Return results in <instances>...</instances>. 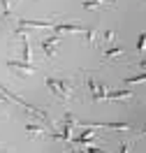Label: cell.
Here are the masks:
<instances>
[{"instance_id": "cell-1", "label": "cell", "mask_w": 146, "mask_h": 153, "mask_svg": "<svg viewBox=\"0 0 146 153\" xmlns=\"http://www.w3.org/2000/svg\"><path fill=\"white\" fill-rule=\"evenodd\" d=\"M47 88L53 93V95H58L60 100H67L70 93H72V84L65 81V79H51V76H49L47 79Z\"/></svg>"}, {"instance_id": "cell-2", "label": "cell", "mask_w": 146, "mask_h": 153, "mask_svg": "<svg viewBox=\"0 0 146 153\" xmlns=\"http://www.w3.org/2000/svg\"><path fill=\"white\" fill-rule=\"evenodd\" d=\"M58 42H60L58 35H51V37H44V39H42V51H44V56H47V58H56Z\"/></svg>"}, {"instance_id": "cell-3", "label": "cell", "mask_w": 146, "mask_h": 153, "mask_svg": "<svg viewBox=\"0 0 146 153\" xmlns=\"http://www.w3.org/2000/svg\"><path fill=\"white\" fill-rule=\"evenodd\" d=\"M7 67H10V70H16L19 74H33V72H35V65H33V63H26V60H7Z\"/></svg>"}, {"instance_id": "cell-4", "label": "cell", "mask_w": 146, "mask_h": 153, "mask_svg": "<svg viewBox=\"0 0 146 153\" xmlns=\"http://www.w3.org/2000/svg\"><path fill=\"white\" fill-rule=\"evenodd\" d=\"M84 128H86V130L74 137V142H77V144H88V142H93V139H95V132H93L95 128H90V125H84Z\"/></svg>"}, {"instance_id": "cell-5", "label": "cell", "mask_w": 146, "mask_h": 153, "mask_svg": "<svg viewBox=\"0 0 146 153\" xmlns=\"http://www.w3.org/2000/svg\"><path fill=\"white\" fill-rule=\"evenodd\" d=\"M132 91H109L107 95H104V100H132Z\"/></svg>"}, {"instance_id": "cell-6", "label": "cell", "mask_w": 146, "mask_h": 153, "mask_svg": "<svg viewBox=\"0 0 146 153\" xmlns=\"http://www.w3.org/2000/svg\"><path fill=\"white\" fill-rule=\"evenodd\" d=\"M56 33H84L81 26H74V23H53Z\"/></svg>"}, {"instance_id": "cell-7", "label": "cell", "mask_w": 146, "mask_h": 153, "mask_svg": "<svg viewBox=\"0 0 146 153\" xmlns=\"http://www.w3.org/2000/svg\"><path fill=\"white\" fill-rule=\"evenodd\" d=\"M26 132H28L30 137H39V134H42V137H49V132H44L42 128H37V125H33V123L26 125Z\"/></svg>"}, {"instance_id": "cell-8", "label": "cell", "mask_w": 146, "mask_h": 153, "mask_svg": "<svg viewBox=\"0 0 146 153\" xmlns=\"http://www.w3.org/2000/svg\"><path fill=\"white\" fill-rule=\"evenodd\" d=\"M12 14V0H0V16H10Z\"/></svg>"}, {"instance_id": "cell-9", "label": "cell", "mask_w": 146, "mask_h": 153, "mask_svg": "<svg viewBox=\"0 0 146 153\" xmlns=\"http://www.w3.org/2000/svg\"><path fill=\"white\" fill-rule=\"evenodd\" d=\"M142 81H146V70L135 76H125V84H142Z\"/></svg>"}, {"instance_id": "cell-10", "label": "cell", "mask_w": 146, "mask_h": 153, "mask_svg": "<svg viewBox=\"0 0 146 153\" xmlns=\"http://www.w3.org/2000/svg\"><path fill=\"white\" fill-rule=\"evenodd\" d=\"M125 51L121 47H114V49H109V51H104V58H114V56H123Z\"/></svg>"}, {"instance_id": "cell-11", "label": "cell", "mask_w": 146, "mask_h": 153, "mask_svg": "<svg viewBox=\"0 0 146 153\" xmlns=\"http://www.w3.org/2000/svg\"><path fill=\"white\" fill-rule=\"evenodd\" d=\"M144 49H146V33H142V35H139V39H137V51L142 53Z\"/></svg>"}, {"instance_id": "cell-12", "label": "cell", "mask_w": 146, "mask_h": 153, "mask_svg": "<svg viewBox=\"0 0 146 153\" xmlns=\"http://www.w3.org/2000/svg\"><path fill=\"white\" fill-rule=\"evenodd\" d=\"M84 7H86V10H95V7H100V0H86Z\"/></svg>"}, {"instance_id": "cell-13", "label": "cell", "mask_w": 146, "mask_h": 153, "mask_svg": "<svg viewBox=\"0 0 146 153\" xmlns=\"http://www.w3.org/2000/svg\"><path fill=\"white\" fill-rule=\"evenodd\" d=\"M84 35H86L88 42H95V30H84Z\"/></svg>"}, {"instance_id": "cell-14", "label": "cell", "mask_w": 146, "mask_h": 153, "mask_svg": "<svg viewBox=\"0 0 146 153\" xmlns=\"http://www.w3.org/2000/svg\"><path fill=\"white\" fill-rule=\"evenodd\" d=\"M111 39H114V33H111V30H107V33H104V42H111Z\"/></svg>"}, {"instance_id": "cell-15", "label": "cell", "mask_w": 146, "mask_h": 153, "mask_svg": "<svg viewBox=\"0 0 146 153\" xmlns=\"http://www.w3.org/2000/svg\"><path fill=\"white\" fill-rule=\"evenodd\" d=\"M127 151H130V144L123 142V144H121V153H127Z\"/></svg>"}, {"instance_id": "cell-16", "label": "cell", "mask_w": 146, "mask_h": 153, "mask_svg": "<svg viewBox=\"0 0 146 153\" xmlns=\"http://www.w3.org/2000/svg\"><path fill=\"white\" fill-rule=\"evenodd\" d=\"M77 153H86V149H84V151H77Z\"/></svg>"}, {"instance_id": "cell-17", "label": "cell", "mask_w": 146, "mask_h": 153, "mask_svg": "<svg viewBox=\"0 0 146 153\" xmlns=\"http://www.w3.org/2000/svg\"><path fill=\"white\" fill-rule=\"evenodd\" d=\"M144 137H146V128H144Z\"/></svg>"}, {"instance_id": "cell-18", "label": "cell", "mask_w": 146, "mask_h": 153, "mask_svg": "<svg viewBox=\"0 0 146 153\" xmlns=\"http://www.w3.org/2000/svg\"><path fill=\"white\" fill-rule=\"evenodd\" d=\"M100 2H104V0H100Z\"/></svg>"}, {"instance_id": "cell-19", "label": "cell", "mask_w": 146, "mask_h": 153, "mask_svg": "<svg viewBox=\"0 0 146 153\" xmlns=\"http://www.w3.org/2000/svg\"><path fill=\"white\" fill-rule=\"evenodd\" d=\"M0 100H2V95H0Z\"/></svg>"}]
</instances>
